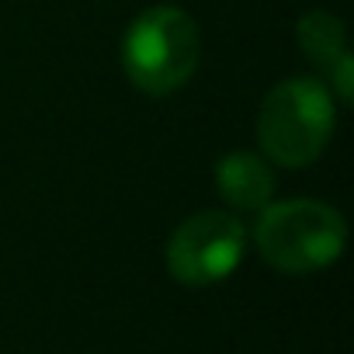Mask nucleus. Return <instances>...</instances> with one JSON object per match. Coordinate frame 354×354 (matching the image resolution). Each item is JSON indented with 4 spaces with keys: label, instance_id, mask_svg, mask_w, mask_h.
Returning <instances> with one entry per match:
<instances>
[{
    "label": "nucleus",
    "instance_id": "f257e3e1",
    "mask_svg": "<svg viewBox=\"0 0 354 354\" xmlns=\"http://www.w3.org/2000/svg\"><path fill=\"white\" fill-rule=\"evenodd\" d=\"M337 125L333 91L316 77L281 80L257 111V142L278 167H309L326 149Z\"/></svg>",
    "mask_w": 354,
    "mask_h": 354
},
{
    "label": "nucleus",
    "instance_id": "f03ea898",
    "mask_svg": "<svg viewBox=\"0 0 354 354\" xmlns=\"http://www.w3.org/2000/svg\"><path fill=\"white\" fill-rule=\"evenodd\" d=\"M257 254L281 274H313L330 268L347 243L344 216L316 198L268 202L254 226Z\"/></svg>",
    "mask_w": 354,
    "mask_h": 354
},
{
    "label": "nucleus",
    "instance_id": "7ed1b4c3",
    "mask_svg": "<svg viewBox=\"0 0 354 354\" xmlns=\"http://www.w3.org/2000/svg\"><path fill=\"white\" fill-rule=\"evenodd\" d=\"M202 59V35L188 11L149 8L122 39V70L142 94L163 97L181 91Z\"/></svg>",
    "mask_w": 354,
    "mask_h": 354
},
{
    "label": "nucleus",
    "instance_id": "20e7f679",
    "mask_svg": "<svg viewBox=\"0 0 354 354\" xmlns=\"http://www.w3.org/2000/svg\"><path fill=\"white\" fill-rule=\"evenodd\" d=\"M247 254V226L233 212H198L167 240V271L177 285L209 288L226 281Z\"/></svg>",
    "mask_w": 354,
    "mask_h": 354
},
{
    "label": "nucleus",
    "instance_id": "39448f33",
    "mask_svg": "<svg viewBox=\"0 0 354 354\" xmlns=\"http://www.w3.org/2000/svg\"><path fill=\"white\" fill-rule=\"evenodd\" d=\"M216 188L236 212H261L274 198V170L268 156L233 149L216 163Z\"/></svg>",
    "mask_w": 354,
    "mask_h": 354
},
{
    "label": "nucleus",
    "instance_id": "423d86ee",
    "mask_svg": "<svg viewBox=\"0 0 354 354\" xmlns=\"http://www.w3.org/2000/svg\"><path fill=\"white\" fill-rule=\"evenodd\" d=\"M295 39L302 46V53L319 63V66H333L347 49H344V25L337 15H326V11H309L299 18L295 25Z\"/></svg>",
    "mask_w": 354,
    "mask_h": 354
}]
</instances>
